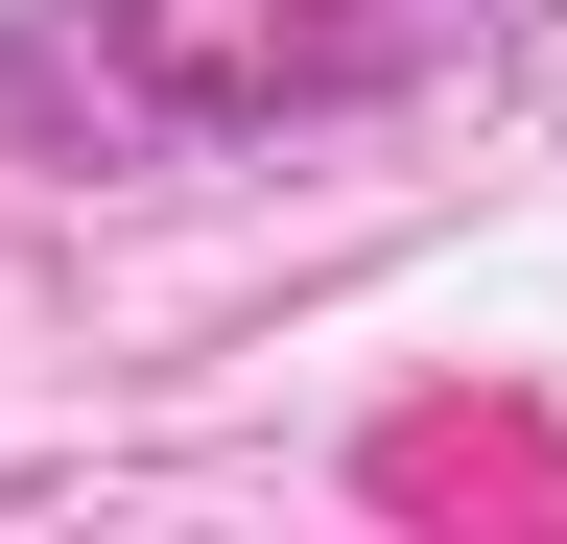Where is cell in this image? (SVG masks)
I'll return each mask as SVG.
<instances>
[{
  "label": "cell",
  "mask_w": 567,
  "mask_h": 544,
  "mask_svg": "<svg viewBox=\"0 0 567 544\" xmlns=\"http://www.w3.org/2000/svg\"><path fill=\"white\" fill-rule=\"evenodd\" d=\"M450 48V0H48L0 95H95L118 143H260V119H354Z\"/></svg>",
  "instance_id": "6da1fadb"
}]
</instances>
